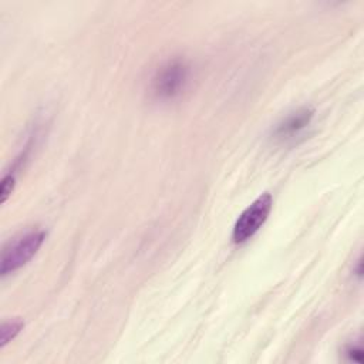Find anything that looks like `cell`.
<instances>
[{
  "label": "cell",
  "instance_id": "obj_7",
  "mask_svg": "<svg viewBox=\"0 0 364 364\" xmlns=\"http://www.w3.org/2000/svg\"><path fill=\"white\" fill-rule=\"evenodd\" d=\"M344 354L347 357L348 361H354V363H363V348L360 344H348L344 350Z\"/></svg>",
  "mask_w": 364,
  "mask_h": 364
},
{
  "label": "cell",
  "instance_id": "obj_4",
  "mask_svg": "<svg viewBox=\"0 0 364 364\" xmlns=\"http://www.w3.org/2000/svg\"><path fill=\"white\" fill-rule=\"evenodd\" d=\"M314 118V108L309 105L299 107L287 112L272 129V139L277 144H294L301 138Z\"/></svg>",
  "mask_w": 364,
  "mask_h": 364
},
{
  "label": "cell",
  "instance_id": "obj_1",
  "mask_svg": "<svg viewBox=\"0 0 364 364\" xmlns=\"http://www.w3.org/2000/svg\"><path fill=\"white\" fill-rule=\"evenodd\" d=\"M44 240L46 232L43 229H30L4 243L0 264L1 277H6L26 266L40 250Z\"/></svg>",
  "mask_w": 364,
  "mask_h": 364
},
{
  "label": "cell",
  "instance_id": "obj_6",
  "mask_svg": "<svg viewBox=\"0 0 364 364\" xmlns=\"http://www.w3.org/2000/svg\"><path fill=\"white\" fill-rule=\"evenodd\" d=\"M14 183H16V176L11 172H7L3 176L1 181V186H0V193H1V203H4L7 200V198L11 195L13 189H14Z\"/></svg>",
  "mask_w": 364,
  "mask_h": 364
},
{
  "label": "cell",
  "instance_id": "obj_5",
  "mask_svg": "<svg viewBox=\"0 0 364 364\" xmlns=\"http://www.w3.org/2000/svg\"><path fill=\"white\" fill-rule=\"evenodd\" d=\"M24 323L20 318H11L1 323L0 327V347H6L11 340L16 338V336L23 330Z\"/></svg>",
  "mask_w": 364,
  "mask_h": 364
},
{
  "label": "cell",
  "instance_id": "obj_3",
  "mask_svg": "<svg viewBox=\"0 0 364 364\" xmlns=\"http://www.w3.org/2000/svg\"><path fill=\"white\" fill-rule=\"evenodd\" d=\"M273 206V199L269 192L257 196L236 219L232 230V242L236 245L252 239L267 220Z\"/></svg>",
  "mask_w": 364,
  "mask_h": 364
},
{
  "label": "cell",
  "instance_id": "obj_2",
  "mask_svg": "<svg viewBox=\"0 0 364 364\" xmlns=\"http://www.w3.org/2000/svg\"><path fill=\"white\" fill-rule=\"evenodd\" d=\"M189 77V64L179 57L171 58L155 71L151 81V92L155 98L162 101L173 100L185 91Z\"/></svg>",
  "mask_w": 364,
  "mask_h": 364
}]
</instances>
